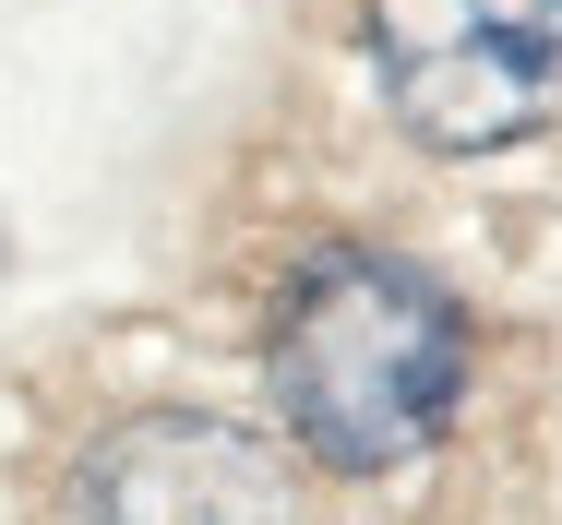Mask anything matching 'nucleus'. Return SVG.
Instances as JSON below:
<instances>
[{"instance_id":"f257e3e1","label":"nucleus","mask_w":562,"mask_h":525,"mask_svg":"<svg viewBox=\"0 0 562 525\" xmlns=\"http://www.w3.org/2000/svg\"><path fill=\"white\" fill-rule=\"evenodd\" d=\"M467 358H479V334L443 275H419L407 251L336 239V251H312V275L276 311V419L312 466L383 478L454 430Z\"/></svg>"},{"instance_id":"f03ea898","label":"nucleus","mask_w":562,"mask_h":525,"mask_svg":"<svg viewBox=\"0 0 562 525\" xmlns=\"http://www.w3.org/2000/svg\"><path fill=\"white\" fill-rule=\"evenodd\" d=\"M371 96L419 156H503L562 119V0H371Z\"/></svg>"},{"instance_id":"7ed1b4c3","label":"nucleus","mask_w":562,"mask_h":525,"mask_svg":"<svg viewBox=\"0 0 562 525\" xmlns=\"http://www.w3.org/2000/svg\"><path fill=\"white\" fill-rule=\"evenodd\" d=\"M60 525H300V478L251 430L156 407V419H120L72 466Z\"/></svg>"}]
</instances>
